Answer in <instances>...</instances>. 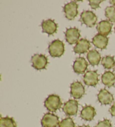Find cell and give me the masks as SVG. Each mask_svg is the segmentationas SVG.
<instances>
[{
  "instance_id": "obj_1",
  "label": "cell",
  "mask_w": 115,
  "mask_h": 127,
  "mask_svg": "<svg viewBox=\"0 0 115 127\" xmlns=\"http://www.w3.org/2000/svg\"><path fill=\"white\" fill-rule=\"evenodd\" d=\"M48 51L52 57H60L65 51L63 43L58 39L53 41L48 47Z\"/></svg>"
},
{
  "instance_id": "obj_2",
  "label": "cell",
  "mask_w": 115,
  "mask_h": 127,
  "mask_svg": "<svg viewBox=\"0 0 115 127\" xmlns=\"http://www.w3.org/2000/svg\"><path fill=\"white\" fill-rule=\"evenodd\" d=\"M62 105L60 97L56 95H51L46 98L45 106L51 112H55L59 109Z\"/></svg>"
},
{
  "instance_id": "obj_3",
  "label": "cell",
  "mask_w": 115,
  "mask_h": 127,
  "mask_svg": "<svg viewBox=\"0 0 115 127\" xmlns=\"http://www.w3.org/2000/svg\"><path fill=\"white\" fill-rule=\"evenodd\" d=\"M80 21L81 23L87 25V27L92 28L96 25L97 17L91 11H84L81 14Z\"/></svg>"
},
{
  "instance_id": "obj_4",
  "label": "cell",
  "mask_w": 115,
  "mask_h": 127,
  "mask_svg": "<svg viewBox=\"0 0 115 127\" xmlns=\"http://www.w3.org/2000/svg\"><path fill=\"white\" fill-rule=\"evenodd\" d=\"M78 5L76 2L72 1L66 4L63 7L65 16L69 20H74L78 14Z\"/></svg>"
},
{
  "instance_id": "obj_5",
  "label": "cell",
  "mask_w": 115,
  "mask_h": 127,
  "mask_svg": "<svg viewBox=\"0 0 115 127\" xmlns=\"http://www.w3.org/2000/svg\"><path fill=\"white\" fill-rule=\"evenodd\" d=\"M59 124L58 117L50 113H46L41 120V124L43 127H57Z\"/></svg>"
},
{
  "instance_id": "obj_6",
  "label": "cell",
  "mask_w": 115,
  "mask_h": 127,
  "mask_svg": "<svg viewBox=\"0 0 115 127\" xmlns=\"http://www.w3.org/2000/svg\"><path fill=\"white\" fill-rule=\"evenodd\" d=\"M32 66L37 70L45 69L48 64L47 58L43 54H34L32 57Z\"/></svg>"
},
{
  "instance_id": "obj_7",
  "label": "cell",
  "mask_w": 115,
  "mask_h": 127,
  "mask_svg": "<svg viewBox=\"0 0 115 127\" xmlns=\"http://www.w3.org/2000/svg\"><path fill=\"white\" fill-rule=\"evenodd\" d=\"M70 94L75 99H79L85 94V88L83 84L79 81L74 82L70 86Z\"/></svg>"
},
{
  "instance_id": "obj_8",
  "label": "cell",
  "mask_w": 115,
  "mask_h": 127,
  "mask_svg": "<svg viewBox=\"0 0 115 127\" xmlns=\"http://www.w3.org/2000/svg\"><path fill=\"white\" fill-rule=\"evenodd\" d=\"M78 102L75 100L70 99L65 102L63 107V111L66 115L72 116L76 115L78 110Z\"/></svg>"
},
{
  "instance_id": "obj_9",
  "label": "cell",
  "mask_w": 115,
  "mask_h": 127,
  "mask_svg": "<svg viewBox=\"0 0 115 127\" xmlns=\"http://www.w3.org/2000/svg\"><path fill=\"white\" fill-rule=\"evenodd\" d=\"M84 82L87 86H95L99 82L98 74L96 71H89L87 72L83 77Z\"/></svg>"
},
{
  "instance_id": "obj_10",
  "label": "cell",
  "mask_w": 115,
  "mask_h": 127,
  "mask_svg": "<svg viewBox=\"0 0 115 127\" xmlns=\"http://www.w3.org/2000/svg\"><path fill=\"white\" fill-rule=\"evenodd\" d=\"M80 36L79 30L76 28H69L65 32L66 40L71 45L78 43Z\"/></svg>"
},
{
  "instance_id": "obj_11",
  "label": "cell",
  "mask_w": 115,
  "mask_h": 127,
  "mask_svg": "<svg viewBox=\"0 0 115 127\" xmlns=\"http://www.w3.org/2000/svg\"><path fill=\"white\" fill-rule=\"evenodd\" d=\"M88 65V62L84 58L78 57L75 61L74 65H73V69L75 73L83 74L87 70Z\"/></svg>"
},
{
  "instance_id": "obj_12",
  "label": "cell",
  "mask_w": 115,
  "mask_h": 127,
  "mask_svg": "<svg viewBox=\"0 0 115 127\" xmlns=\"http://www.w3.org/2000/svg\"><path fill=\"white\" fill-rule=\"evenodd\" d=\"M43 32L48 35H52L56 32L57 29V25L52 20L48 19L47 20L43 21L41 24Z\"/></svg>"
},
{
  "instance_id": "obj_13",
  "label": "cell",
  "mask_w": 115,
  "mask_h": 127,
  "mask_svg": "<svg viewBox=\"0 0 115 127\" xmlns=\"http://www.w3.org/2000/svg\"><path fill=\"white\" fill-rule=\"evenodd\" d=\"M90 47V43L86 39H81L74 47V52L77 54H83L88 52Z\"/></svg>"
},
{
  "instance_id": "obj_14",
  "label": "cell",
  "mask_w": 115,
  "mask_h": 127,
  "mask_svg": "<svg viewBox=\"0 0 115 127\" xmlns=\"http://www.w3.org/2000/svg\"><path fill=\"white\" fill-rule=\"evenodd\" d=\"M98 99L101 104L110 105L114 101V97L112 94L109 91L105 89H101L98 94Z\"/></svg>"
},
{
  "instance_id": "obj_15",
  "label": "cell",
  "mask_w": 115,
  "mask_h": 127,
  "mask_svg": "<svg viewBox=\"0 0 115 127\" xmlns=\"http://www.w3.org/2000/svg\"><path fill=\"white\" fill-rule=\"evenodd\" d=\"M92 43L97 48L103 49L107 47L108 43V38L101 34H97L92 39Z\"/></svg>"
},
{
  "instance_id": "obj_16",
  "label": "cell",
  "mask_w": 115,
  "mask_h": 127,
  "mask_svg": "<svg viewBox=\"0 0 115 127\" xmlns=\"http://www.w3.org/2000/svg\"><path fill=\"white\" fill-rule=\"evenodd\" d=\"M96 115V112L94 108L92 106L87 105L83 107L80 113V117L87 121H91Z\"/></svg>"
},
{
  "instance_id": "obj_17",
  "label": "cell",
  "mask_w": 115,
  "mask_h": 127,
  "mask_svg": "<svg viewBox=\"0 0 115 127\" xmlns=\"http://www.w3.org/2000/svg\"><path fill=\"white\" fill-rule=\"evenodd\" d=\"M112 24L107 20H102L99 23L97 27V29L99 34L107 36L110 34L112 30Z\"/></svg>"
},
{
  "instance_id": "obj_18",
  "label": "cell",
  "mask_w": 115,
  "mask_h": 127,
  "mask_svg": "<svg viewBox=\"0 0 115 127\" xmlns=\"http://www.w3.org/2000/svg\"><path fill=\"white\" fill-rule=\"evenodd\" d=\"M102 81L108 87L114 86L115 84V75L111 71L105 72L102 76Z\"/></svg>"
},
{
  "instance_id": "obj_19",
  "label": "cell",
  "mask_w": 115,
  "mask_h": 127,
  "mask_svg": "<svg viewBox=\"0 0 115 127\" xmlns=\"http://www.w3.org/2000/svg\"><path fill=\"white\" fill-rule=\"evenodd\" d=\"M101 54L96 50H90L87 54V59L92 65H98L101 61Z\"/></svg>"
},
{
  "instance_id": "obj_20",
  "label": "cell",
  "mask_w": 115,
  "mask_h": 127,
  "mask_svg": "<svg viewBox=\"0 0 115 127\" xmlns=\"http://www.w3.org/2000/svg\"><path fill=\"white\" fill-rule=\"evenodd\" d=\"M16 122L12 118L8 117H1L0 127H16Z\"/></svg>"
},
{
  "instance_id": "obj_21",
  "label": "cell",
  "mask_w": 115,
  "mask_h": 127,
  "mask_svg": "<svg viewBox=\"0 0 115 127\" xmlns=\"http://www.w3.org/2000/svg\"><path fill=\"white\" fill-rule=\"evenodd\" d=\"M102 64L106 69H111L115 65L114 57L107 56L103 57L102 60Z\"/></svg>"
},
{
  "instance_id": "obj_22",
  "label": "cell",
  "mask_w": 115,
  "mask_h": 127,
  "mask_svg": "<svg viewBox=\"0 0 115 127\" xmlns=\"http://www.w3.org/2000/svg\"><path fill=\"white\" fill-rule=\"evenodd\" d=\"M105 16L109 21L115 23V7L114 6H108L106 8Z\"/></svg>"
},
{
  "instance_id": "obj_23",
  "label": "cell",
  "mask_w": 115,
  "mask_h": 127,
  "mask_svg": "<svg viewBox=\"0 0 115 127\" xmlns=\"http://www.w3.org/2000/svg\"><path fill=\"white\" fill-rule=\"evenodd\" d=\"M58 127H75V123L71 118H66L59 122Z\"/></svg>"
},
{
  "instance_id": "obj_24",
  "label": "cell",
  "mask_w": 115,
  "mask_h": 127,
  "mask_svg": "<svg viewBox=\"0 0 115 127\" xmlns=\"http://www.w3.org/2000/svg\"><path fill=\"white\" fill-rule=\"evenodd\" d=\"M103 0H89V5L91 6L92 8L96 10L99 7V5L102 2Z\"/></svg>"
},
{
  "instance_id": "obj_25",
  "label": "cell",
  "mask_w": 115,
  "mask_h": 127,
  "mask_svg": "<svg viewBox=\"0 0 115 127\" xmlns=\"http://www.w3.org/2000/svg\"><path fill=\"white\" fill-rule=\"evenodd\" d=\"M96 127H112V126L109 120L104 119L102 121L99 122Z\"/></svg>"
},
{
  "instance_id": "obj_26",
  "label": "cell",
  "mask_w": 115,
  "mask_h": 127,
  "mask_svg": "<svg viewBox=\"0 0 115 127\" xmlns=\"http://www.w3.org/2000/svg\"><path fill=\"white\" fill-rule=\"evenodd\" d=\"M110 113H111V115L113 116V117H115V102L111 106V108H110Z\"/></svg>"
},
{
  "instance_id": "obj_27",
  "label": "cell",
  "mask_w": 115,
  "mask_h": 127,
  "mask_svg": "<svg viewBox=\"0 0 115 127\" xmlns=\"http://www.w3.org/2000/svg\"><path fill=\"white\" fill-rule=\"evenodd\" d=\"M110 2L111 5L115 6V0H111V1H110Z\"/></svg>"
},
{
  "instance_id": "obj_28",
  "label": "cell",
  "mask_w": 115,
  "mask_h": 127,
  "mask_svg": "<svg viewBox=\"0 0 115 127\" xmlns=\"http://www.w3.org/2000/svg\"><path fill=\"white\" fill-rule=\"evenodd\" d=\"M78 127H90L89 126H85V125H83L81 126H79Z\"/></svg>"
},
{
  "instance_id": "obj_29",
  "label": "cell",
  "mask_w": 115,
  "mask_h": 127,
  "mask_svg": "<svg viewBox=\"0 0 115 127\" xmlns=\"http://www.w3.org/2000/svg\"><path fill=\"white\" fill-rule=\"evenodd\" d=\"M114 30H115V28H114Z\"/></svg>"
}]
</instances>
